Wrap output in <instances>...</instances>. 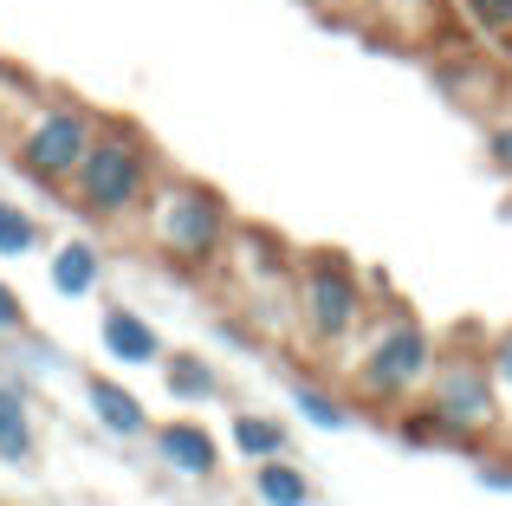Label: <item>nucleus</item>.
Here are the masks:
<instances>
[{
	"label": "nucleus",
	"instance_id": "f257e3e1",
	"mask_svg": "<svg viewBox=\"0 0 512 506\" xmlns=\"http://www.w3.org/2000/svg\"><path fill=\"white\" fill-rule=\"evenodd\" d=\"M156 143L143 137L137 124H124V117H98V137H91V150L78 156L72 182H65V208L85 221H98V228H124V221L143 215V202H150L156 189Z\"/></svg>",
	"mask_w": 512,
	"mask_h": 506
},
{
	"label": "nucleus",
	"instance_id": "f03ea898",
	"mask_svg": "<svg viewBox=\"0 0 512 506\" xmlns=\"http://www.w3.org/2000/svg\"><path fill=\"white\" fill-rule=\"evenodd\" d=\"M428 370H435V338L409 305H389L383 318H363L357 331V357H350V390L376 409L415 403L428 390Z\"/></svg>",
	"mask_w": 512,
	"mask_h": 506
},
{
	"label": "nucleus",
	"instance_id": "7ed1b4c3",
	"mask_svg": "<svg viewBox=\"0 0 512 506\" xmlns=\"http://www.w3.org/2000/svg\"><path fill=\"white\" fill-rule=\"evenodd\" d=\"M292 318L318 351H344L370 318V279L338 247L305 253V260H292Z\"/></svg>",
	"mask_w": 512,
	"mask_h": 506
},
{
	"label": "nucleus",
	"instance_id": "20e7f679",
	"mask_svg": "<svg viewBox=\"0 0 512 506\" xmlns=\"http://www.w3.org/2000/svg\"><path fill=\"white\" fill-rule=\"evenodd\" d=\"M227 228H234V215L214 189H201L188 176H156L150 202H143V234L169 266H214Z\"/></svg>",
	"mask_w": 512,
	"mask_h": 506
},
{
	"label": "nucleus",
	"instance_id": "39448f33",
	"mask_svg": "<svg viewBox=\"0 0 512 506\" xmlns=\"http://www.w3.org/2000/svg\"><path fill=\"white\" fill-rule=\"evenodd\" d=\"M98 137V111H85L78 98H39L20 124L7 130V150H13V169L39 189H65L78 169V156L91 150Z\"/></svg>",
	"mask_w": 512,
	"mask_h": 506
},
{
	"label": "nucleus",
	"instance_id": "423d86ee",
	"mask_svg": "<svg viewBox=\"0 0 512 506\" xmlns=\"http://www.w3.org/2000/svg\"><path fill=\"white\" fill-rule=\"evenodd\" d=\"M428 403H435L454 429L480 435V442L500 429V383H493L487 357H474V351H461V357H441L435 351V370H428Z\"/></svg>",
	"mask_w": 512,
	"mask_h": 506
},
{
	"label": "nucleus",
	"instance_id": "0eeeda50",
	"mask_svg": "<svg viewBox=\"0 0 512 506\" xmlns=\"http://www.w3.org/2000/svg\"><path fill=\"white\" fill-rule=\"evenodd\" d=\"M214 260H227L240 273V286H279V279H292V253L273 241L266 228H227V241H221V253Z\"/></svg>",
	"mask_w": 512,
	"mask_h": 506
},
{
	"label": "nucleus",
	"instance_id": "6e6552de",
	"mask_svg": "<svg viewBox=\"0 0 512 506\" xmlns=\"http://www.w3.org/2000/svg\"><path fill=\"white\" fill-rule=\"evenodd\" d=\"M150 442H156V455H163L175 474L208 481V474L221 468V448H214V435L201 429V422H163V429H150Z\"/></svg>",
	"mask_w": 512,
	"mask_h": 506
},
{
	"label": "nucleus",
	"instance_id": "1a4fd4ad",
	"mask_svg": "<svg viewBox=\"0 0 512 506\" xmlns=\"http://www.w3.org/2000/svg\"><path fill=\"white\" fill-rule=\"evenodd\" d=\"M98 338H104V351H111L117 364H163V338H156V325L137 318L130 305H111V312L98 318Z\"/></svg>",
	"mask_w": 512,
	"mask_h": 506
},
{
	"label": "nucleus",
	"instance_id": "9d476101",
	"mask_svg": "<svg viewBox=\"0 0 512 506\" xmlns=\"http://www.w3.org/2000/svg\"><path fill=\"white\" fill-rule=\"evenodd\" d=\"M396 435H402L409 448H461V455H480V435L454 429V422L441 416L435 403H415V409H402V416H396Z\"/></svg>",
	"mask_w": 512,
	"mask_h": 506
},
{
	"label": "nucleus",
	"instance_id": "9b49d317",
	"mask_svg": "<svg viewBox=\"0 0 512 506\" xmlns=\"http://www.w3.org/2000/svg\"><path fill=\"white\" fill-rule=\"evenodd\" d=\"M91 409H98V422H104L111 435H124V442L150 435V409H143L137 396L124 390V383H111V377H91Z\"/></svg>",
	"mask_w": 512,
	"mask_h": 506
},
{
	"label": "nucleus",
	"instance_id": "f8f14e48",
	"mask_svg": "<svg viewBox=\"0 0 512 506\" xmlns=\"http://www.w3.org/2000/svg\"><path fill=\"white\" fill-rule=\"evenodd\" d=\"M33 455H39L33 409H26V396L13 390V383H0V461H13V468H33Z\"/></svg>",
	"mask_w": 512,
	"mask_h": 506
},
{
	"label": "nucleus",
	"instance_id": "ddd939ff",
	"mask_svg": "<svg viewBox=\"0 0 512 506\" xmlns=\"http://www.w3.org/2000/svg\"><path fill=\"white\" fill-rule=\"evenodd\" d=\"M98 273H104V253L91 241H65L59 253H52V292H65V299L98 292Z\"/></svg>",
	"mask_w": 512,
	"mask_h": 506
},
{
	"label": "nucleus",
	"instance_id": "4468645a",
	"mask_svg": "<svg viewBox=\"0 0 512 506\" xmlns=\"http://www.w3.org/2000/svg\"><path fill=\"white\" fill-rule=\"evenodd\" d=\"M253 494L266 506H312V481H305L286 455H266L260 468H253Z\"/></svg>",
	"mask_w": 512,
	"mask_h": 506
},
{
	"label": "nucleus",
	"instance_id": "2eb2a0df",
	"mask_svg": "<svg viewBox=\"0 0 512 506\" xmlns=\"http://www.w3.org/2000/svg\"><path fill=\"white\" fill-rule=\"evenodd\" d=\"M163 383H169V396H182V403L221 396V370H214L208 357H163Z\"/></svg>",
	"mask_w": 512,
	"mask_h": 506
},
{
	"label": "nucleus",
	"instance_id": "dca6fc26",
	"mask_svg": "<svg viewBox=\"0 0 512 506\" xmlns=\"http://www.w3.org/2000/svg\"><path fill=\"white\" fill-rule=\"evenodd\" d=\"M234 448H240L247 461L286 455V422H273V416H247V409H240V416H234Z\"/></svg>",
	"mask_w": 512,
	"mask_h": 506
},
{
	"label": "nucleus",
	"instance_id": "f3484780",
	"mask_svg": "<svg viewBox=\"0 0 512 506\" xmlns=\"http://www.w3.org/2000/svg\"><path fill=\"white\" fill-rule=\"evenodd\" d=\"M292 403L305 409V422H312V429H331V435H338V429H350V422H357V416H350V409L338 403V396L312 390V383H299V390H292Z\"/></svg>",
	"mask_w": 512,
	"mask_h": 506
},
{
	"label": "nucleus",
	"instance_id": "a211bd4d",
	"mask_svg": "<svg viewBox=\"0 0 512 506\" xmlns=\"http://www.w3.org/2000/svg\"><path fill=\"white\" fill-rule=\"evenodd\" d=\"M39 241H46V228H39L26 208H13V202H0V253H33Z\"/></svg>",
	"mask_w": 512,
	"mask_h": 506
},
{
	"label": "nucleus",
	"instance_id": "6ab92c4d",
	"mask_svg": "<svg viewBox=\"0 0 512 506\" xmlns=\"http://www.w3.org/2000/svg\"><path fill=\"white\" fill-rule=\"evenodd\" d=\"M0 338H33V318H26V305H20V292L0 279Z\"/></svg>",
	"mask_w": 512,
	"mask_h": 506
},
{
	"label": "nucleus",
	"instance_id": "aec40b11",
	"mask_svg": "<svg viewBox=\"0 0 512 506\" xmlns=\"http://www.w3.org/2000/svg\"><path fill=\"white\" fill-rule=\"evenodd\" d=\"M487 370H493V383H500V396H512V325L487 344Z\"/></svg>",
	"mask_w": 512,
	"mask_h": 506
},
{
	"label": "nucleus",
	"instance_id": "412c9836",
	"mask_svg": "<svg viewBox=\"0 0 512 506\" xmlns=\"http://www.w3.org/2000/svg\"><path fill=\"white\" fill-rule=\"evenodd\" d=\"M467 13H474V26H487V33H512V0H467Z\"/></svg>",
	"mask_w": 512,
	"mask_h": 506
},
{
	"label": "nucleus",
	"instance_id": "4be33fe9",
	"mask_svg": "<svg viewBox=\"0 0 512 506\" xmlns=\"http://www.w3.org/2000/svg\"><path fill=\"white\" fill-rule=\"evenodd\" d=\"M487 150H493V163H500V169H506V176H512V117H506V124H493V137H487Z\"/></svg>",
	"mask_w": 512,
	"mask_h": 506
},
{
	"label": "nucleus",
	"instance_id": "5701e85b",
	"mask_svg": "<svg viewBox=\"0 0 512 506\" xmlns=\"http://www.w3.org/2000/svg\"><path fill=\"white\" fill-rule=\"evenodd\" d=\"M480 487H493V494H512V468H500V461H487V468H480Z\"/></svg>",
	"mask_w": 512,
	"mask_h": 506
}]
</instances>
